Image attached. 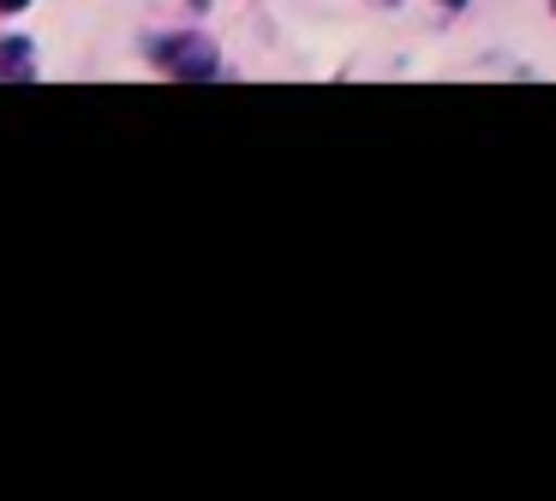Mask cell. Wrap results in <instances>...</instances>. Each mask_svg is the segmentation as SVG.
<instances>
[{
    "instance_id": "obj_1",
    "label": "cell",
    "mask_w": 556,
    "mask_h": 501,
    "mask_svg": "<svg viewBox=\"0 0 556 501\" xmlns=\"http://www.w3.org/2000/svg\"><path fill=\"white\" fill-rule=\"evenodd\" d=\"M144 54L156 60V66H168L174 78H216V48L204 42V36H150Z\"/></svg>"
},
{
    "instance_id": "obj_2",
    "label": "cell",
    "mask_w": 556,
    "mask_h": 501,
    "mask_svg": "<svg viewBox=\"0 0 556 501\" xmlns=\"http://www.w3.org/2000/svg\"><path fill=\"white\" fill-rule=\"evenodd\" d=\"M0 78H30V42H0Z\"/></svg>"
},
{
    "instance_id": "obj_3",
    "label": "cell",
    "mask_w": 556,
    "mask_h": 501,
    "mask_svg": "<svg viewBox=\"0 0 556 501\" xmlns=\"http://www.w3.org/2000/svg\"><path fill=\"white\" fill-rule=\"evenodd\" d=\"M30 7V0H0V12H25Z\"/></svg>"
},
{
    "instance_id": "obj_4",
    "label": "cell",
    "mask_w": 556,
    "mask_h": 501,
    "mask_svg": "<svg viewBox=\"0 0 556 501\" xmlns=\"http://www.w3.org/2000/svg\"><path fill=\"white\" fill-rule=\"evenodd\" d=\"M443 7H448V12H460V7H467V0H443Z\"/></svg>"
},
{
    "instance_id": "obj_5",
    "label": "cell",
    "mask_w": 556,
    "mask_h": 501,
    "mask_svg": "<svg viewBox=\"0 0 556 501\" xmlns=\"http://www.w3.org/2000/svg\"><path fill=\"white\" fill-rule=\"evenodd\" d=\"M383 7H395V0H383Z\"/></svg>"
}]
</instances>
